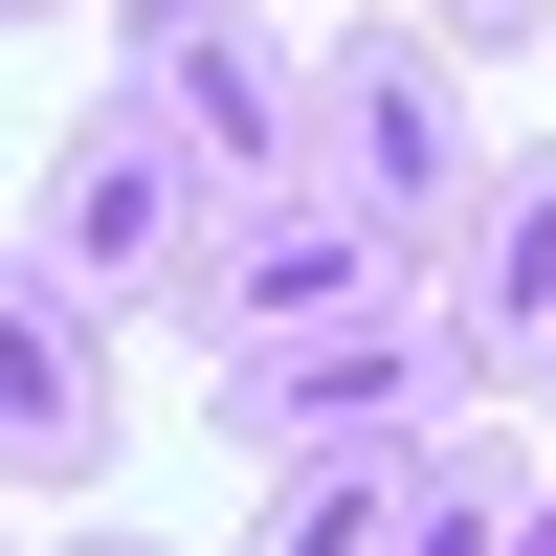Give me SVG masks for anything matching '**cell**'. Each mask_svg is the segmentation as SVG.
I'll use <instances>...</instances> for the list:
<instances>
[{"mask_svg": "<svg viewBox=\"0 0 556 556\" xmlns=\"http://www.w3.org/2000/svg\"><path fill=\"white\" fill-rule=\"evenodd\" d=\"M424 290V245H401L379 201H334V178H267V201L201 223V290H178V334L245 356V334H312V312H401Z\"/></svg>", "mask_w": 556, "mask_h": 556, "instance_id": "5", "label": "cell"}, {"mask_svg": "<svg viewBox=\"0 0 556 556\" xmlns=\"http://www.w3.org/2000/svg\"><path fill=\"white\" fill-rule=\"evenodd\" d=\"M0 468L23 490L112 468V312H89L45 245H0Z\"/></svg>", "mask_w": 556, "mask_h": 556, "instance_id": "7", "label": "cell"}, {"mask_svg": "<svg viewBox=\"0 0 556 556\" xmlns=\"http://www.w3.org/2000/svg\"><path fill=\"white\" fill-rule=\"evenodd\" d=\"M201 401H223V445L267 468V445H445L490 379H468V334L401 290V312H312V334H245V356H201Z\"/></svg>", "mask_w": 556, "mask_h": 556, "instance_id": "2", "label": "cell"}, {"mask_svg": "<svg viewBox=\"0 0 556 556\" xmlns=\"http://www.w3.org/2000/svg\"><path fill=\"white\" fill-rule=\"evenodd\" d=\"M112 89L201 156V201L312 178V45H290V23H245V0H112Z\"/></svg>", "mask_w": 556, "mask_h": 556, "instance_id": "4", "label": "cell"}, {"mask_svg": "<svg viewBox=\"0 0 556 556\" xmlns=\"http://www.w3.org/2000/svg\"><path fill=\"white\" fill-rule=\"evenodd\" d=\"M201 223H223V201H201V156H178L134 89H89V112L45 134V178H23V245L67 267L89 312H178V290H201Z\"/></svg>", "mask_w": 556, "mask_h": 556, "instance_id": "3", "label": "cell"}, {"mask_svg": "<svg viewBox=\"0 0 556 556\" xmlns=\"http://www.w3.org/2000/svg\"><path fill=\"white\" fill-rule=\"evenodd\" d=\"M490 156H513V134L468 112V45H445L424 0H401V23H379V0H356V23L312 45V178H334V201H379L401 245H445Z\"/></svg>", "mask_w": 556, "mask_h": 556, "instance_id": "1", "label": "cell"}, {"mask_svg": "<svg viewBox=\"0 0 556 556\" xmlns=\"http://www.w3.org/2000/svg\"><path fill=\"white\" fill-rule=\"evenodd\" d=\"M424 23H445V45H534L556 0H424Z\"/></svg>", "mask_w": 556, "mask_h": 556, "instance_id": "9", "label": "cell"}, {"mask_svg": "<svg viewBox=\"0 0 556 556\" xmlns=\"http://www.w3.org/2000/svg\"><path fill=\"white\" fill-rule=\"evenodd\" d=\"M401 468H424V445H267L245 556H401Z\"/></svg>", "mask_w": 556, "mask_h": 556, "instance_id": "8", "label": "cell"}, {"mask_svg": "<svg viewBox=\"0 0 556 556\" xmlns=\"http://www.w3.org/2000/svg\"><path fill=\"white\" fill-rule=\"evenodd\" d=\"M424 312L468 334V379H490V401H556V134L468 178V223L424 245Z\"/></svg>", "mask_w": 556, "mask_h": 556, "instance_id": "6", "label": "cell"}, {"mask_svg": "<svg viewBox=\"0 0 556 556\" xmlns=\"http://www.w3.org/2000/svg\"><path fill=\"white\" fill-rule=\"evenodd\" d=\"M67 556H178V534H67Z\"/></svg>", "mask_w": 556, "mask_h": 556, "instance_id": "10", "label": "cell"}, {"mask_svg": "<svg viewBox=\"0 0 556 556\" xmlns=\"http://www.w3.org/2000/svg\"><path fill=\"white\" fill-rule=\"evenodd\" d=\"M513 556H556V468H534V534H513Z\"/></svg>", "mask_w": 556, "mask_h": 556, "instance_id": "11", "label": "cell"}, {"mask_svg": "<svg viewBox=\"0 0 556 556\" xmlns=\"http://www.w3.org/2000/svg\"><path fill=\"white\" fill-rule=\"evenodd\" d=\"M0 23H67V0H0Z\"/></svg>", "mask_w": 556, "mask_h": 556, "instance_id": "12", "label": "cell"}, {"mask_svg": "<svg viewBox=\"0 0 556 556\" xmlns=\"http://www.w3.org/2000/svg\"><path fill=\"white\" fill-rule=\"evenodd\" d=\"M0 556H23V534H0Z\"/></svg>", "mask_w": 556, "mask_h": 556, "instance_id": "13", "label": "cell"}]
</instances>
